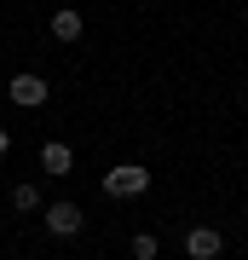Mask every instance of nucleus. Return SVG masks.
I'll use <instances>...</instances> for the list:
<instances>
[{"mask_svg": "<svg viewBox=\"0 0 248 260\" xmlns=\"http://www.w3.org/2000/svg\"><path fill=\"white\" fill-rule=\"evenodd\" d=\"M41 220H46V232H52L58 243H69V237H81V232H87L81 203H46V208H41Z\"/></svg>", "mask_w": 248, "mask_h": 260, "instance_id": "obj_1", "label": "nucleus"}, {"mask_svg": "<svg viewBox=\"0 0 248 260\" xmlns=\"http://www.w3.org/2000/svg\"><path fill=\"white\" fill-rule=\"evenodd\" d=\"M150 191V168H138V162H121L104 174V197H145Z\"/></svg>", "mask_w": 248, "mask_h": 260, "instance_id": "obj_2", "label": "nucleus"}, {"mask_svg": "<svg viewBox=\"0 0 248 260\" xmlns=\"http://www.w3.org/2000/svg\"><path fill=\"white\" fill-rule=\"evenodd\" d=\"M46 93H52V87H46V75H35V70H18V75L6 81V99H12V104H29V110L46 104Z\"/></svg>", "mask_w": 248, "mask_h": 260, "instance_id": "obj_3", "label": "nucleus"}, {"mask_svg": "<svg viewBox=\"0 0 248 260\" xmlns=\"http://www.w3.org/2000/svg\"><path fill=\"white\" fill-rule=\"evenodd\" d=\"M220 249H225L220 225H191V232H185V254H191V260H214Z\"/></svg>", "mask_w": 248, "mask_h": 260, "instance_id": "obj_4", "label": "nucleus"}, {"mask_svg": "<svg viewBox=\"0 0 248 260\" xmlns=\"http://www.w3.org/2000/svg\"><path fill=\"white\" fill-rule=\"evenodd\" d=\"M69 168H75V150L64 139H46L41 145V174H69Z\"/></svg>", "mask_w": 248, "mask_h": 260, "instance_id": "obj_5", "label": "nucleus"}, {"mask_svg": "<svg viewBox=\"0 0 248 260\" xmlns=\"http://www.w3.org/2000/svg\"><path fill=\"white\" fill-rule=\"evenodd\" d=\"M52 35H58V41H81V35H87L81 12H75V6H58V12H52Z\"/></svg>", "mask_w": 248, "mask_h": 260, "instance_id": "obj_6", "label": "nucleus"}, {"mask_svg": "<svg viewBox=\"0 0 248 260\" xmlns=\"http://www.w3.org/2000/svg\"><path fill=\"white\" fill-rule=\"evenodd\" d=\"M12 208H18V214H41L46 203H41V191L29 185V179H18V185H12Z\"/></svg>", "mask_w": 248, "mask_h": 260, "instance_id": "obj_7", "label": "nucleus"}, {"mask_svg": "<svg viewBox=\"0 0 248 260\" xmlns=\"http://www.w3.org/2000/svg\"><path fill=\"white\" fill-rule=\"evenodd\" d=\"M133 260H156V237H150V232L133 237Z\"/></svg>", "mask_w": 248, "mask_h": 260, "instance_id": "obj_8", "label": "nucleus"}, {"mask_svg": "<svg viewBox=\"0 0 248 260\" xmlns=\"http://www.w3.org/2000/svg\"><path fill=\"white\" fill-rule=\"evenodd\" d=\"M6 150H12V133H6V127H0V156H6Z\"/></svg>", "mask_w": 248, "mask_h": 260, "instance_id": "obj_9", "label": "nucleus"}]
</instances>
